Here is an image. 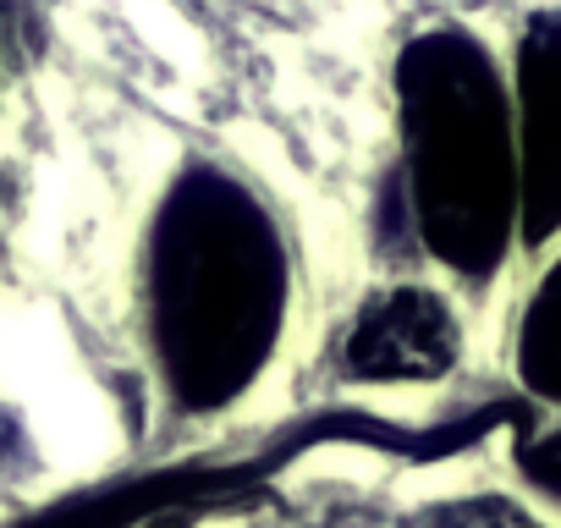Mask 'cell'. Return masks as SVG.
I'll return each mask as SVG.
<instances>
[{
    "instance_id": "cell-6",
    "label": "cell",
    "mask_w": 561,
    "mask_h": 528,
    "mask_svg": "<svg viewBox=\"0 0 561 528\" xmlns=\"http://www.w3.org/2000/svg\"><path fill=\"white\" fill-rule=\"evenodd\" d=\"M534 473H539V479L561 495V435H550V440L534 451Z\"/></svg>"
},
{
    "instance_id": "cell-4",
    "label": "cell",
    "mask_w": 561,
    "mask_h": 528,
    "mask_svg": "<svg viewBox=\"0 0 561 528\" xmlns=\"http://www.w3.org/2000/svg\"><path fill=\"white\" fill-rule=\"evenodd\" d=\"M457 358V320L430 292H391L347 336V369L364 380H424Z\"/></svg>"
},
{
    "instance_id": "cell-3",
    "label": "cell",
    "mask_w": 561,
    "mask_h": 528,
    "mask_svg": "<svg viewBox=\"0 0 561 528\" xmlns=\"http://www.w3.org/2000/svg\"><path fill=\"white\" fill-rule=\"evenodd\" d=\"M517 220L528 242L561 231V18H534L517 56Z\"/></svg>"
},
{
    "instance_id": "cell-5",
    "label": "cell",
    "mask_w": 561,
    "mask_h": 528,
    "mask_svg": "<svg viewBox=\"0 0 561 528\" xmlns=\"http://www.w3.org/2000/svg\"><path fill=\"white\" fill-rule=\"evenodd\" d=\"M517 358H523V380H528L539 397H556V402H561V264L545 276V287H539L534 303H528Z\"/></svg>"
},
{
    "instance_id": "cell-2",
    "label": "cell",
    "mask_w": 561,
    "mask_h": 528,
    "mask_svg": "<svg viewBox=\"0 0 561 528\" xmlns=\"http://www.w3.org/2000/svg\"><path fill=\"white\" fill-rule=\"evenodd\" d=\"M397 89L424 242L462 276L495 271L517 231V144L490 56L462 34L413 39Z\"/></svg>"
},
{
    "instance_id": "cell-1",
    "label": "cell",
    "mask_w": 561,
    "mask_h": 528,
    "mask_svg": "<svg viewBox=\"0 0 561 528\" xmlns=\"http://www.w3.org/2000/svg\"><path fill=\"white\" fill-rule=\"evenodd\" d=\"M287 259L264 209L215 171H193L154 226V342L182 408L231 402L275 347Z\"/></svg>"
}]
</instances>
